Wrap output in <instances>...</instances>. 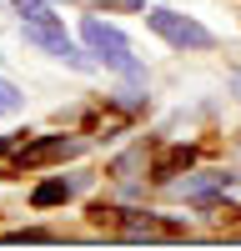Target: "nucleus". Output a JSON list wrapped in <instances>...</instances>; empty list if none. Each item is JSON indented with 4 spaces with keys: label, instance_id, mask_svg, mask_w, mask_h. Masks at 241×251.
<instances>
[{
    "label": "nucleus",
    "instance_id": "obj_1",
    "mask_svg": "<svg viewBox=\"0 0 241 251\" xmlns=\"http://www.w3.org/2000/svg\"><path fill=\"white\" fill-rule=\"evenodd\" d=\"M20 30H25V40H30L35 50H46L50 60H60V66H75V71H96L100 66L96 55H86L66 30H60L55 15H46V20H20Z\"/></svg>",
    "mask_w": 241,
    "mask_h": 251
},
{
    "label": "nucleus",
    "instance_id": "obj_2",
    "mask_svg": "<svg viewBox=\"0 0 241 251\" xmlns=\"http://www.w3.org/2000/svg\"><path fill=\"white\" fill-rule=\"evenodd\" d=\"M80 35H86V46H91V55L100 60V66H111V71H120V75H141V60L131 55L126 35H120L111 20L86 15V20H80Z\"/></svg>",
    "mask_w": 241,
    "mask_h": 251
},
{
    "label": "nucleus",
    "instance_id": "obj_3",
    "mask_svg": "<svg viewBox=\"0 0 241 251\" xmlns=\"http://www.w3.org/2000/svg\"><path fill=\"white\" fill-rule=\"evenodd\" d=\"M146 25H151L161 40H171L176 50H211V46H216V35L201 25V20L181 15V10H146Z\"/></svg>",
    "mask_w": 241,
    "mask_h": 251
},
{
    "label": "nucleus",
    "instance_id": "obj_4",
    "mask_svg": "<svg viewBox=\"0 0 241 251\" xmlns=\"http://www.w3.org/2000/svg\"><path fill=\"white\" fill-rule=\"evenodd\" d=\"M80 151V141H66V136H50V141H40L30 146V151H20V166H46V161H66Z\"/></svg>",
    "mask_w": 241,
    "mask_h": 251
},
{
    "label": "nucleus",
    "instance_id": "obj_5",
    "mask_svg": "<svg viewBox=\"0 0 241 251\" xmlns=\"http://www.w3.org/2000/svg\"><path fill=\"white\" fill-rule=\"evenodd\" d=\"M66 196H71V181H40L35 191H30L35 206H55V201H66Z\"/></svg>",
    "mask_w": 241,
    "mask_h": 251
},
{
    "label": "nucleus",
    "instance_id": "obj_6",
    "mask_svg": "<svg viewBox=\"0 0 241 251\" xmlns=\"http://www.w3.org/2000/svg\"><path fill=\"white\" fill-rule=\"evenodd\" d=\"M20 106H25V96H20V86H10V80H0V116H15Z\"/></svg>",
    "mask_w": 241,
    "mask_h": 251
},
{
    "label": "nucleus",
    "instance_id": "obj_7",
    "mask_svg": "<svg viewBox=\"0 0 241 251\" xmlns=\"http://www.w3.org/2000/svg\"><path fill=\"white\" fill-rule=\"evenodd\" d=\"M15 10H20V20H46L50 15L46 0H15Z\"/></svg>",
    "mask_w": 241,
    "mask_h": 251
},
{
    "label": "nucleus",
    "instance_id": "obj_8",
    "mask_svg": "<svg viewBox=\"0 0 241 251\" xmlns=\"http://www.w3.org/2000/svg\"><path fill=\"white\" fill-rule=\"evenodd\" d=\"M100 5H120V10H146V0H100Z\"/></svg>",
    "mask_w": 241,
    "mask_h": 251
},
{
    "label": "nucleus",
    "instance_id": "obj_9",
    "mask_svg": "<svg viewBox=\"0 0 241 251\" xmlns=\"http://www.w3.org/2000/svg\"><path fill=\"white\" fill-rule=\"evenodd\" d=\"M10 241H50L46 231H10Z\"/></svg>",
    "mask_w": 241,
    "mask_h": 251
},
{
    "label": "nucleus",
    "instance_id": "obj_10",
    "mask_svg": "<svg viewBox=\"0 0 241 251\" xmlns=\"http://www.w3.org/2000/svg\"><path fill=\"white\" fill-rule=\"evenodd\" d=\"M5 151H10V136H0V156H5Z\"/></svg>",
    "mask_w": 241,
    "mask_h": 251
}]
</instances>
